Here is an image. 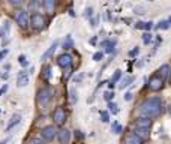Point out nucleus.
Instances as JSON below:
<instances>
[{"label": "nucleus", "instance_id": "f257e3e1", "mask_svg": "<svg viewBox=\"0 0 171 144\" xmlns=\"http://www.w3.org/2000/svg\"><path fill=\"white\" fill-rule=\"evenodd\" d=\"M140 113L149 119L158 117L162 113V99L161 98H147L140 105Z\"/></svg>", "mask_w": 171, "mask_h": 144}, {"label": "nucleus", "instance_id": "f03ea898", "mask_svg": "<svg viewBox=\"0 0 171 144\" xmlns=\"http://www.w3.org/2000/svg\"><path fill=\"white\" fill-rule=\"evenodd\" d=\"M53 95L54 92L51 87H42V89L38 90V95H36V102L39 107H45L50 104V101L53 99Z\"/></svg>", "mask_w": 171, "mask_h": 144}, {"label": "nucleus", "instance_id": "7ed1b4c3", "mask_svg": "<svg viewBox=\"0 0 171 144\" xmlns=\"http://www.w3.org/2000/svg\"><path fill=\"white\" fill-rule=\"evenodd\" d=\"M66 117H68V114H66L63 107H57L53 113V120H54L56 125H63L66 122Z\"/></svg>", "mask_w": 171, "mask_h": 144}, {"label": "nucleus", "instance_id": "20e7f679", "mask_svg": "<svg viewBox=\"0 0 171 144\" xmlns=\"http://www.w3.org/2000/svg\"><path fill=\"white\" fill-rule=\"evenodd\" d=\"M147 86H149V89H150L152 92H159V90H162V87H164V81L155 74V75L150 77Z\"/></svg>", "mask_w": 171, "mask_h": 144}, {"label": "nucleus", "instance_id": "39448f33", "mask_svg": "<svg viewBox=\"0 0 171 144\" xmlns=\"http://www.w3.org/2000/svg\"><path fill=\"white\" fill-rule=\"evenodd\" d=\"M15 21L20 24V27H27L29 26V15H27V12L26 11H17L15 12Z\"/></svg>", "mask_w": 171, "mask_h": 144}, {"label": "nucleus", "instance_id": "423d86ee", "mask_svg": "<svg viewBox=\"0 0 171 144\" xmlns=\"http://www.w3.org/2000/svg\"><path fill=\"white\" fill-rule=\"evenodd\" d=\"M30 23H32L33 29H36V30H42V29L45 27V18H44L41 14H33L32 15Z\"/></svg>", "mask_w": 171, "mask_h": 144}, {"label": "nucleus", "instance_id": "0eeeda50", "mask_svg": "<svg viewBox=\"0 0 171 144\" xmlns=\"http://www.w3.org/2000/svg\"><path fill=\"white\" fill-rule=\"evenodd\" d=\"M57 65H59L60 68H69V66L72 65V56L68 54V53L60 54L57 57Z\"/></svg>", "mask_w": 171, "mask_h": 144}, {"label": "nucleus", "instance_id": "6e6552de", "mask_svg": "<svg viewBox=\"0 0 171 144\" xmlns=\"http://www.w3.org/2000/svg\"><path fill=\"white\" fill-rule=\"evenodd\" d=\"M56 134H57V131H56L54 126H45V128L41 131L42 138L47 140V141H51V140L56 137Z\"/></svg>", "mask_w": 171, "mask_h": 144}, {"label": "nucleus", "instance_id": "1a4fd4ad", "mask_svg": "<svg viewBox=\"0 0 171 144\" xmlns=\"http://www.w3.org/2000/svg\"><path fill=\"white\" fill-rule=\"evenodd\" d=\"M29 80H30V75H29V72L26 71H21L18 77H17V86L18 87H26L29 84Z\"/></svg>", "mask_w": 171, "mask_h": 144}, {"label": "nucleus", "instance_id": "9d476101", "mask_svg": "<svg viewBox=\"0 0 171 144\" xmlns=\"http://www.w3.org/2000/svg\"><path fill=\"white\" fill-rule=\"evenodd\" d=\"M135 126L137 128H144V129H150L152 126V120L149 117H138L137 120H135Z\"/></svg>", "mask_w": 171, "mask_h": 144}, {"label": "nucleus", "instance_id": "9b49d317", "mask_svg": "<svg viewBox=\"0 0 171 144\" xmlns=\"http://www.w3.org/2000/svg\"><path fill=\"white\" fill-rule=\"evenodd\" d=\"M56 135H57V138H59V141H60V143L66 144L69 141V138H71V132H69L68 129H60L57 134H56Z\"/></svg>", "mask_w": 171, "mask_h": 144}, {"label": "nucleus", "instance_id": "f8f14e48", "mask_svg": "<svg viewBox=\"0 0 171 144\" xmlns=\"http://www.w3.org/2000/svg\"><path fill=\"white\" fill-rule=\"evenodd\" d=\"M125 144H143V140L140 137H137L134 132H129L126 138H125Z\"/></svg>", "mask_w": 171, "mask_h": 144}, {"label": "nucleus", "instance_id": "ddd939ff", "mask_svg": "<svg viewBox=\"0 0 171 144\" xmlns=\"http://www.w3.org/2000/svg\"><path fill=\"white\" fill-rule=\"evenodd\" d=\"M57 45H59V42L56 41L54 44H53V45H51V47L48 48L47 51H45V53H44V54H42L41 60H44V62H45V60H47V59H50V57H51V56L54 54V51H56V48H57Z\"/></svg>", "mask_w": 171, "mask_h": 144}, {"label": "nucleus", "instance_id": "4468645a", "mask_svg": "<svg viewBox=\"0 0 171 144\" xmlns=\"http://www.w3.org/2000/svg\"><path fill=\"white\" fill-rule=\"evenodd\" d=\"M168 72H170V66H168V65H162L161 68L158 69V74H156V75L159 77L162 81H164L165 78L168 77Z\"/></svg>", "mask_w": 171, "mask_h": 144}, {"label": "nucleus", "instance_id": "2eb2a0df", "mask_svg": "<svg viewBox=\"0 0 171 144\" xmlns=\"http://www.w3.org/2000/svg\"><path fill=\"white\" fill-rule=\"evenodd\" d=\"M20 120H21V116H20V114H14V116L11 117V120H9V123H8V126H6V131H8V132L12 129L14 126H17V125L20 123Z\"/></svg>", "mask_w": 171, "mask_h": 144}, {"label": "nucleus", "instance_id": "dca6fc26", "mask_svg": "<svg viewBox=\"0 0 171 144\" xmlns=\"http://www.w3.org/2000/svg\"><path fill=\"white\" fill-rule=\"evenodd\" d=\"M134 134H135L137 137L141 138L143 141H144V140H147V138H149V129H144V128H137Z\"/></svg>", "mask_w": 171, "mask_h": 144}, {"label": "nucleus", "instance_id": "f3484780", "mask_svg": "<svg viewBox=\"0 0 171 144\" xmlns=\"http://www.w3.org/2000/svg\"><path fill=\"white\" fill-rule=\"evenodd\" d=\"M56 3H57V0H44L42 2V6L45 8L48 12H53L56 8Z\"/></svg>", "mask_w": 171, "mask_h": 144}, {"label": "nucleus", "instance_id": "a211bd4d", "mask_svg": "<svg viewBox=\"0 0 171 144\" xmlns=\"http://www.w3.org/2000/svg\"><path fill=\"white\" fill-rule=\"evenodd\" d=\"M134 81V77H126V78H123L122 81H120V89H126L128 86H131V83Z\"/></svg>", "mask_w": 171, "mask_h": 144}, {"label": "nucleus", "instance_id": "6ab92c4d", "mask_svg": "<svg viewBox=\"0 0 171 144\" xmlns=\"http://www.w3.org/2000/svg\"><path fill=\"white\" fill-rule=\"evenodd\" d=\"M51 75H53V74H51V68H50V66H44V69H42V78H44V80H50Z\"/></svg>", "mask_w": 171, "mask_h": 144}, {"label": "nucleus", "instance_id": "aec40b11", "mask_svg": "<svg viewBox=\"0 0 171 144\" xmlns=\"http://www.w3.org/2000/svg\"><path fill=\"white\" fill-rule=\"evenodd\" d=\"M72 47H74V41H72V38H71V36H68V38H66V41L63 42V48H65V50H71Z\"/></svg>", "mask_w": 171, "mask_h": 144}, {"label": "nucleus", "instance_id": "412c9836", "mask_svg": "<svg viewBox=\"0 0 171 144\" xmlns=\"http://www.w3.org/2000/svg\"><path fill=\"white\" fill-rule=\"evenodd\" d=\"M108 110L111 114H117L119 113V107H117L116 102H108Z\"/></svg>", "mask_w": 171, "mask_h": 144}, {"label": "nucleus", "instance_id": "4be33fe9", "mask_svg": "<svg viewBox=\"0 0 171 144\" xmlns=\"http://www.w3.org/2000/svg\"><path fill=\"white\" fill-rule=\"evenodd\" d=\"M111 131H113L114 134H120V132L123 131V128H122V125H119L117 122H114V123L111 125Z\"/></svg>", "mask_w": 171, "mask_h": 144}, {"label": "nucleus", "instance_id": "5701e85b", "mask_svg": "<svg viewBox=\"0 0 171 144\" xmlns=\"http://www.w3.org/2000/svg\"><path fill=\"white\" fill-rule=\"evenodd\" d=\"M171 27V24H170V21L167 20V21H161L159 24H158V29L159 30H167V29H170Z\"/></svg>", "mask_w": 171, "mask_h": 144}, {"label": "nucleus", "instance_id": "b1692460", "mask_svg": "<svg viewBox=\"0 0 171 144\" xmlns=\"http://www.w3.org/2000/svg\"><path fill=\"white\" fill-rule=\"evenodd\" d=\"M120 77H122V71H120V69H117L116 72L113 74V77H111V83H114V84H116V83L120 80Z\"/></svg>", "mask_w": 171, "mask_h": 144}, {"label": "nucleus", "instance_id": "393cba45", "mask_svg": "<svg viewBox=\"0 0 171 144\" xmlns=\"http://www.w3.org/2000/svg\"><path fill=\"white\" fill-rule=\"evenodd\" d=\"M101 120H102L104 123L110 122V114H108V111H102V113H101Z\"/></svg>", "mask_w": 171, "mask_h": 144}, {"label": "nucleus", "instance_id": "a878e982", "mask_svg": "<svg viewBox=\"0 0 171 144\" xmlns=\"http://www.w3.org/2000/svg\"><path fill=\"white\" fill-rule=\"evenodd\" d=\"M27 144H45V143H44V140H41V138H30L27 141Z\"/></svg>", "mask_w": 171, "mask_h": 144}, {"label": "nucleus", "instance_id": "bb28decb", "mask_svg": "<svg viewBox=\"0 0 171 144\" xmlns=\"http://www.w3.org/2000/svg\"><path fill=\"white\" fill-rule=\"evenodd\" d=\"M102 57H104V53H102V51H98V53L93 54V60H95V62H101V60H102Z\"/></svg>", "mask_w": 171, "mask_h": 144}, {"label": "nucleus", "instance_id": "cd10ccee", "mask_svg": "<svg viewBox=\"0 0 171 144\" xmlns=\"http://www.w3.org/2000/svg\"><path fill=\"white\" fill-rule=\"evenodd\" d=\"M18 62H20L21 66H27V65H29L27 59H26V56H23V54H21L20 57H18Z\"/></svg>", "mask_w": 171, "mask_h": 144}, {"label": "nucleus", "instance_id": "c85d7f7f", "mask_svg": "<svg viewBox=\"0 0 171 144\" xmlns=\"http://www.w3.org/2000/svg\"><path fill=\"white\" fill-rule=\"evenodd\" d=\"M104 98H105V101H110V102H111V99L114 98V93H113V92H105V93H104Z\"/></svg>", "mask_w": 171, "mask_h": 144}, {"label": "nucleus", "instance_id": "c756f323", "mask_svg": "<svg viewBox=\"0 0 171 144\" xmlns=\"http://www.w3.org/2000/svg\"><path fill=\"white\" fill-rule=\"evenodd\" d=\"M152 41V33H144L143 35V42L144 44H149Z\"/></svg>", "mask_w": 171, "mask_h": 144}, {"label": "nucleus", "instance_id": "7c9ffc66", "mask_svg": "<svg viewBox=\"0 0 171 144\" xmlns=\"http://www.w3.org/2000/svg\"><path fill=\"white\" fill-rule=\"evenodd\" d=\"M77 102V92L75 89L71 90V104H75Z\"/></svg>", "mask_w": 171, "mask_h": 144}, {"label": "nucleus", "instance_id": "2f4dec72", "mask_svg": "<svg viewBox=\"0 0 171 144\" xmlns=\"http://www.w3.org/2000/svg\"><path fill=\"white\" fill-rule=\"evenodd\" d=\"M152 27H153V23L152 21H147V23H144V27H143V30H152Z\"/></svg>", "mask_w": 171, "mask_h": 144}, {"label": "nucleus", "instance_id": "473e14b6", "mask_svg": "<svg viewBox=\"0 0 171 144\" xmlns=\"http://www.w3.org/2000/svg\"><path fill=\"white\" fill-rule=\"evenodd\" d=\"M8 53H9V50H6V48H5L3 51H0V62H2V60H3L5 57H6V56H8Z\"/></svg>", "mask_w": 171, "mask_h": 144}, {"label": "nucleus", "instance_id": "72a5a7b5", "mask_svg": "<svg viewBox=\"0 0 171 144\" xmlns=\"http://www.w3.org/2000/svg\"><path fill=\"white\" fill-rule=\"evenodd\" d=\"M29 9H30V11L38 9V3H36V2H30V3H29Z\"/></svg>", "mask_w": 171, "mask_h": 144}, {"label": "nucleus", "instance_id": "f704fd0d", "mask_svg": "<svg viewBox=\"0 0 171 144\" xmlns=\"http://www.w3.org/2000/svg\"><path fill=\"white\" fill-rule=\"evenodd\" d=\"M144 27V21H138L137 24H135V29H140V30H143Z\"/></svg>", "mask_w": 171, "mask_h": 144}, {"label": "nucleus", "instance_id": "c9c22d12", "mask_svg": "<svg viewBox=\"0 0 171 144\" xmlns=\"http://www.w3.org/2000/svg\"><path fill=\"white\" fill-rule=\"evenodd\" d=\"M92 11H93V9H92V8H87V9H86V17H87V18H89V17H92Z\"/></svg>", "mask_w": 171, "mask_h": 144}, {"label": "nucleus", "instance_id": "e433bc0d", "mask_svg": "<svg viewBox=\"0 0 171 144\" xmlns=\"http://www.w3.org/2000/svg\"><path fill=\"white\" fill-rule=\"evenodd\" d=\"M125 101H131V99H132V93H129V92H128V93H125Z\"/></svg>", "mask_w": 171, "mask_h": 144}, {"label": "nucleus", "instance_id": "4c0bfd02", "mask_svg": "<svg viewBox=\"0 0 171 144\" xmlns=\"http://www.w3.org/2000/svg\"><path fill=\"white\" fill-rule=\"evenodd\" d=\"M9 3H12V5H21L23 0H9Z\"/></svg>", "mask_w": 171, "mask_h": 144}, {"label": "nucleus", "instance_id": "58836bf2", "mask_svg": "<svg viewBox=\"0 0 171 144\" xmlns=\"http://www.w3.org/2000/svg\"><path fill=\"white\" fill-rule=\"evenodd\" d=\"M8 90V84H5V86H3V87H2V89H0V96L3 95V93H5V92H6Z\"/></svg>", "mask_w": 171, "mask_h": 144}, {"label": "nucleus", "instance_id": "ea45409f", "mask_svg": "<svg viewBox=\"0 0 171 144\" xmlns=\"http://www.w3.org/2000/svg\"><path fill=\"white\" fill-rule=\"evenodd\" d=\"M138 51H140L138 48H134L132 51H129V56H135V54H138Z\"/></svg>", "mask_w": 171, "mask_h": 144}, {"label": "nucleus", "instance_id": "a19ab883", "mask_svg": "<svg viewBox=\"0 0 171 144\" xmlns=\"http://www.w3.org/2000/svg\"><path fill=\"white\" fill-rule=\"evenodd\" d=\"M75 137H77V138H80V140H81V138L84 137V135H83V134H81V131H75Z\"/></svg>", "mask_w": 171, "mask_h": 144}, {"label": "nucleus", "instance_id": "79ce46f5", "mask_svg": "<svg viewBox=\"0 0 171 144\" xmlns=\"http://www.w3.org/2000/svg\"><path fill=\"white\" fill-rule=\"evenodd\" d=\"M5 32H6V30H5V29H0V38H3V36H5Z\"/></svg>", "mask_w": 171, "mask_h": 144}, {"label": "nucleus", "instance_id": "37998d69", "mask_svg": "<svg viewBox=\"0 0 171 144\" xmlns=\"http://www.w3.org/2000/svg\"><path fill=\"white\" fill-rule=\"evenodd\" d=\"M167 78H168V83L171 84V69H170V72H168V77H167Z\"/></svg>", "mask_w": 171, "mask_h": 144}, {"label": "nucleus", "instance_id": "c03bdc74", "mask_svg": "<svg viewBox=\"0 0 171 144\" xmlns=\"http://www.w3.org/2000/svg\"><path fill=\"white\" fill-rule=\"evenodd\" d=\"M108 87H110V89H114V83L110 81V83H108Z\"/></svg>", "mask_w": 171, "mask_h": 144}, {"label": "nucleus", "instance_id": "a18cd8bd", "mask_svg": "<svg viewBox=\"0 0 171 144\" xmlns=\"http://www.w3.org/2000/svg\"><path fill=\"white\" fill-rule=\"evenodd\" d=\"M6 143H8V140H3V141H2L0 144H6Z\"/></svg>", "mask_w": 171, "mask_h": 144}, {"label": "nucleus", "instance_id": "49530a36", "mask_svg": "<svg viewBox=\"0 0 171 144\" xmlns=\"http://www.w3.org/2000/svg\"><path fill=\"white\" fill-rule=\"evenodd\" d=\"M170 114H171V105H170Z\"/></svg>", "mask_w": 171, "mask_h": 144}, {"label": "nucleus", "instance_id": "de8ad7c7", "mask_svg": "<svg viewBox=\"0 0 171 144\" xmlns=\"http://www.w3.org/2000/svg\"><path fill=\"white\" fill-rule=\"evenodd\" d=\"M168 21H170V24H171V17H170V20H168Z\"/></svg>", "mask_w": 171, "mask_h": 144}]
</instances>
